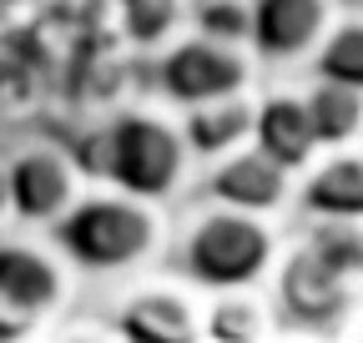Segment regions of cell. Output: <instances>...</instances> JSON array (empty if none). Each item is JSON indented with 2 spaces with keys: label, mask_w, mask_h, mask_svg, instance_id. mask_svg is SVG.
<instances>
[{
  "label": "cell",
  "mask_w": 363,
  "mask_h": 343,
  "mask_svg": "<svg viewBox=\"0 0 363 343\" xmlns=\"http://www.w3.org/2000/svg\"><path fill=\"white\" fill-rule=\"evenodd\" d=\"M71 268L81 273H136L142 263L167 247L172 227L162 202H147L136 192H81L76 207L51 227Z\"/></svg>",
  "instance_id": "cell-4"
},
{
  "label": "cell",
  "mask_w": 363,
  "mask_h": 343,
  "mask_svg": "<svg viewBox=\"0 0 363 343\" xmlns=\"http://www.w3.org/2000/svg\"><path fill=\"white\" fill-rule=\"evenodd\" d=\"M313 76H328V81H348L363 91V6H343L328 26V35L318 40V51L308 61Z\"/></svg>",
  "instance_id": "cell-16"
},
{
  "label": "cell",
  "mask_w": 363,
  "mask_h": 343,
  "mask_svg": "<svg viewBox=\"0 0 363 343\" xmlns=\"http://www.w3.org/2000/svg\"><path fill=\"white\" fill-rule=\"evenodd\" d=\"M343 0H252V51L262 71H308Z\"/></svg>",
  "instance_id": "cell-9"
},
{
  "label": "cell",
  "mask_w": 363,
  "mask_h": 343,
  "mask_svg": "<svg viewBox=\"0 0 363 343\" xmlns=\"http://www.w3.org/2000/svg\"><path fill=\"white\" fill-rule=\"evenodd\" d=\"M293 187H298V172L257 142L202 167V192L207 197H222V202L247 207V212H267V218H288L293 212Z\"/></svg>",
  "instance_id": "cell-10"
},
{
  "label": "cell",
  "mask_w": 363,
  "mask_h": 343,
  "mask_svg": "<svg viewBox=\"0 0 363 343\" xmlns=\"http://www.w3.org/2000/svg\"><path fill=\"white\" fill-rule=\"evenodd\" d=\"M358 147H363V132H358Z\"/></svg>",
  "instance_id": "cell-22"
},
{
  "label": "cell",
  "mask_w": 363,
  "mask_h": 343,
  "mask_svg": "<svg viewBox=\"0 0 363 343\" xmlns=\"http://www.w3.org/2000/svg\"><path fill=\"white\" fill-rule=\"evenodd\" d=\"M76 162L86 177L136 192L147 202H172L197 172L182 116L167 111H121L96 137H86V147H76Z\"/></svg>",
  "instance_id": "cell-3"
},
{
  "label": "cell",
  "mask_w": 363,
  "mask_h": 343,
  "mask_svg": "<svg viewBox=\"0 0 363 343\" xmlns=\"http://www.w3.org/2000/svg\"><path fill=\"white\" fill-rule=\"evenodd\" d=\"M252 126H257V86L252 91H227V96H207V101L182 106V132H187L197 167L247 147Z\"/></svg>",
  "instance_id": "cell-13"
},
{
  "label": "cell",
  "mask_w": 363,
  "mask_h": 343,
  "mask_svg": "<svg viewBox=\"0 0 363 343\" xmlns=\"http://www.w3.org/2000/svg\"><path fill=\"white\" fill-rule=\"evenodd\" d=\"M303 91H308V111H313V126H318V142H323V147L358 142V132H363V91H358V86L308 71Z\"/></svg>",
  "instance_id": "cell-15"
},
{
  "label": "cell",
  "mask_w": 363,
  "mask_h": 343,
  "mask_svg": "<svg viewBox=\"0 0 363 343\" xmlns=\"http://www.w3.org/2000/svg\"><path fill=\"white\" fill-rule=\"evenodd\" d=\"M6 172H11V212H16V223H30V227H56L91 182L76 152L51 147V142L16 152L6 162Z\"/></svg>",
  "instance_id": "cell-7"
},
{
  "label": "cell",
  "mask_w": 363,
  "mask_h": 343,
  "mask_svg": "<svg viewBox=\"0 0 363 343\" xmlns=\"http://www.w3.org/2000/svg\"><path fill=\"white\" fill-rule=\"evenodd\" d=\"M333 338H363V293L353 298V308L338 318V328H333Z\"/></svg>",
  "instance_id": "cell-19"
},
{
  "label": "cell",
  "mask_w": 363,
  "mask_h": 343,
  "mask_svg": "<svg viewBox=\"0 0 363 343\" xmlns=\"http://www.w3.org/2000/svg\"><path fill=\"white\" fill-rule=\"evenodd\" d=\"M71 257L26 237L0 242V338H45L61 313H71Z\"/></svg>",
  "instance_id": "cell-5"
},
{
  "label": "cell",
  "mask_w": 363,
  "mask_h": 343,
  "mask_svg": "<svg viewBox=\"0 0 363 343\" xmlns=\"http://www.w3.org/2000/svg\"><path fill=\"white\" fill-rule=\"evenodd\" d=\"M116 323L136 343H197L207 293L192 278H147L116 298Z\"/></svg>",
  "instance_id": "cell-8"
},
{
  "label": "cell",
  "mask_w": 363,
  "mask_h": 343,
  "mask_svg": "<svg viewBox=\"0 0 363 343\" xmlns=\"http://www.w3.org/2000/svg\"><path fill=\"white\" fill-rule=\"evenodd\" d=\"M252 142L267 147L278 162H288L293 172L308 167L318 152H323V142H318V126H313V111H308V91H303V81H293L288 71L257 91V126H252Z\"/></svg>",
  "instance_id": "cell-11"
},
{
  "label": "cell",
  "mask_w": 363,
  "mask_h": 343,
  "mask_svg": "<svg viewBox=\"0 0 363 343\" xmlns=\"http://www.w3.org/2000/svg\"><path fill=\"white\" fill-rule=\"evenodd\" d=\"M283 247V223L267 212H247L222 197L192 202L172 227V252L177 273L192 278L202 293L217 288H247V283H272Z\"/></svg>",
  "instance_id": "cell-2"
},
{
  "label": "cell",
  "mask_w": 363,
  "mask_h": 343,
  "mask_svg": "<svg viewBox=\"0 0 363 343\" xmlns=\"http://www.w3.org/2000/svg\"><path fill=\"white\" fill-rule=\"evenodd\" d=\"M293 212H323V218H363V147H323L308 167H298Z\"/></svg>",
  "instance_id": "cell-12"
},
{
  "label": "cell",
  "mask_w": 363,
  "mask_h": 343,
  "mask_svg": "<svg viewBox=\"0 0 363 343\" xmlns=\"http://www.w3.org/2000/svg\"><path fill=\"white\" fill-rule=\"evenodd\" d=\"M272 293L283 308V333L333 338L338 318L363 293V218L293 212L283 223Z\"/></svg>",
  "instance_id": "cell-1"
},
{
  "label": "cell",
  "mask_w": 363,
  "mask_h": 343,
  "mask_svg": "<svg viewBox=\"0 0 363 343\" xmlns=\"http://www.w3.org/2000/svg\"><path fill=\"white\" fill-rule=\"evenodd\" d=\"M343 6H363V0H343Z\"/></svg>",
  "instance_id": "cell-21"
},
{
  "label": "cell",
  "mask_w": 363,
  "mask_h": 343,
  "mask_svg": "<svg viewBox=\"0 0 363 343\" xmlns=\"http://www.w3.org/2000/svg\"><path fill=\"white\" fill-rule=\"evenodd\" d=\"M45 338H126L121 333V323H116V313L111 318H56L51 328H45Z\"/></svg>",
  "instance_id": "cell-18"
},
{
  "label": "cell",
  "mask_w": 363,
  "mask_h": 343,
  "mask_svg": "<svg viewBox=\"0 0 363 343\" xmlns=\"http://www.w3.org/2000/svg\"><path fill=\"white\" fill-rule=\"evenodd\" d=\"M187 26L202 35H217V40L252 46V0H192Z\"/></svg>",
  "instance_id": "cell-17"
},
{
  "label": "cell",
  "mask_w": 363,
  "mask_h": 343,
  "mask_svg": "<svg viewBox=\"0 0 363 343\" xmlns=\"http://www.w3.org/2000/svg\"><path fill=\"white\" fill-rule=\"evenodd\" d=\"M257 76H262V61L252 46L202 35L192 26L157 56V91L172 106H192V101L227 96V91H252Z\"/></svg>",
  "instance_id": "cell-6"
},
{
  "label": "cell",
  "mask_w": 363,
  "mask_h": 343,
  "mask_svg": "<svg viewBox=\"0 0 363 343\" xmlns=\"http://www.w3.org/2000/svg\"><path fill=\"white\" fill-rule=\"evenodd\" d=\"M202 338H212V343H262V338H283L278 293H267V283L207 293Z\"/></svg>",
  "instance_id": "cell-14"
},
{
  "label": "cell",
  "mask_w": 363,
  "mask_h": 343,
  "mask_svg": "<svg viewBox=\"0 0 363 343\" xmlns=\"http://www.w3.org/2000/svg\"><path fill=\"white\" fill-rule=\"evenodd\" d=\"M16 218V212H11V172H6V162H0V227H6Z\"/></svg>",
  "instance_id": "cell-20"
}]
</instances>
